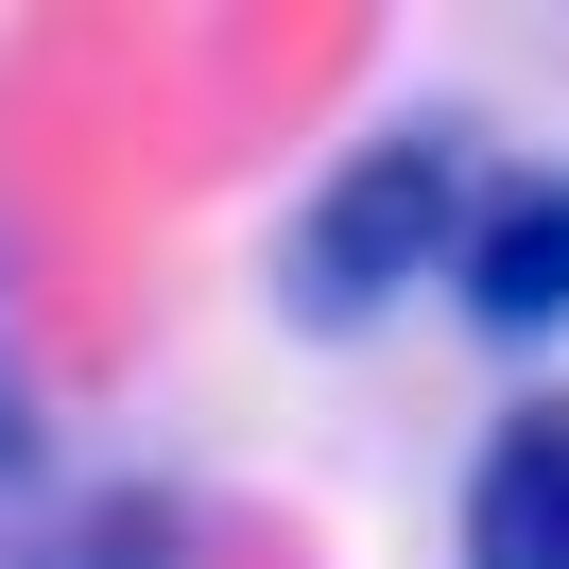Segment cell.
Returning <instances> with one entry per match:
<instances>
[{
	"instance_id": "2",
	"label": "cell",
	"mask_w": 569,
	"mask_h": 569,
	"mask_svg": "<svg viewBox=\"0 0 569 569\" xmlns=\"http://www.w3.org/2000/svg\"><path fill=\"white\" fill-rule=\"evenodd\" d=\"M449 311L483 346H569V156H500L466 173V224H449Z\"/></svg>"
},
{
	"instance_id": "3",
	"label": "cell",
	"mask_w": 569,
	"mask_h": 569,
	"mask_svg": "<svg viewBox=\"0 0 569 569\" xmlns=\"http://www.w3.org/2000/svg\"><path fill=\"white\" fill-rule=\"evenodd\" d=\"M466 569H569V397H518L466 466Z\"/></svg>"
},
{
	"instance_id": "1",
	"label": "cell",
	"mask_w": 569,
	"mask_h": 569,
	"mask_svg": "<svg viewBox=\"0 0 569 569\" xmlns=\"http://www.w3.org/2000/svg\"><path fill=\"white\" fill-rule=\"evenodd\" d=\"M449 224H466V139L449 121H397V139L328 156L311 208L277 224V311L311 328V346H362V328L449 259Z\"/></svg>"
},
{
	"instance_id": "4",
	"label": "cell",
	"mask_w": 569,
	"mask_h": 569,
	"mask_svg": "<svg viewBox=\"0 0 569 569\" xmlns=\"http://www.w3.org/2000/svg\"><path fill=\"white\" fill-rule=\"evenodd\" d=\"M18 466H36V415H18V397H0V483H18Z\"/></svg>"
}]
</instances>
